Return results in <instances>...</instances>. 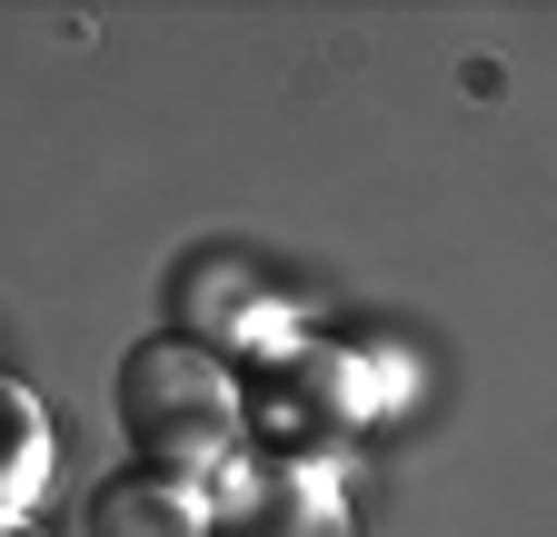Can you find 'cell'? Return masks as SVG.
Masks as SVG:
<instances>
[{
  "label": "cell",
  "mask_w": 557,
  "mask_h": 537,
  "mask_svg": "<svg viewBox=\"0 0 557 537\" xmlns=\"http://www.w3.org/2000/svg\"><path fill=\"white\" fill-rule=\"evenodd\" d=\"M120 428L139 438V458L160 478H189V467H220L239 448V388L189 339H150L120 369Z\"/></svg>",
  "instance_id": "obj_1"
},
{
  "label": "cell",
  "mask_w": 557,
  "mask_h": 537,
  "mask_svg": "<svg viewBox=\"0 0 557 537\" xmlns=\"http://www.w3.org/2000/svg\"><path fill=\"white\" fill-rule=\"evenodd\" d=\"M90 537H199V498H189V478L139 467V478H110L90 498Z\"/></svg>",
  "instance_id": "obj_2"
}]
</instances>
